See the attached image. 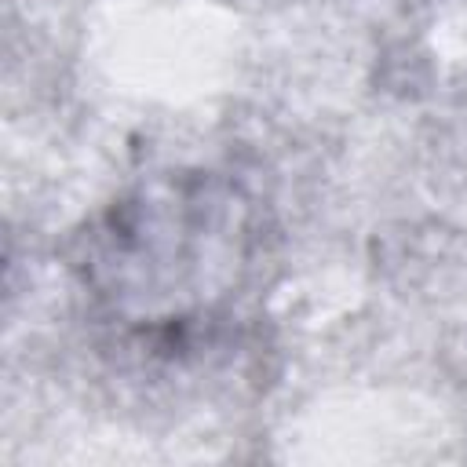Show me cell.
Segmentation results:
<instances>
[{
  "label": "cell",
  "instance_id": "6da1fadb",
  "mask_svg": "<svg viewBox=\"0 0 467 467\" xmlns=\"http://www.w3.org/2000/svg\"><path fill=\"white\" fill-rule=\"evenodd\" d=\"M244 204L208 179H179L120 201L91 234L84 281L153 332H190L244 266Z\"/></svg>",
  "mask_w": 467,
  "mask_h": 467
}]
</instances>
